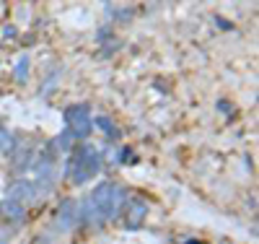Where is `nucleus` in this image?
<instances>
[{
  "label": "nucleus",
  "mask_w": 259,
  "mask_h": 244,
  "mask_svg": "<svg viewBox=\"0 0 259 244\" xmlns=\"http://www.w3.org/2000/svg\"><path fill=\"white\" fill-rule=\"evenodd\" d=\"M99 166H101L99 151L94 146H80L68 159V177H70L73 185H83V182H89L91 177H96Z\"/></svg>",
  "instance_id": "obj_1"
},
{
  "label": "nucleus",
  "mask_w": 259,
  "mask_h": 244,
  "mask_svg": "<svg viewBox=\"0 0 259 244\" xmlns=\"http://www.w3.org/2000/svg\"><path fill=\"white\" fill-rule=\"evenodd\" d=\"M124 200H127L124 190H122L119 185H114V182H101V185L91 192V203H94L96 213L101 216V221H112V218L122 211Z\"/></svg>",
  "instance_id": "obj_2"
},
{
  "label": "nucleus",
  "mask_w": 259,
  "mask_h": 244,
  "mask_svg": "<svg viewBox=\"0 0 259 244\" xmlns=\"http://www.w3.org/2000/svg\"><path fill=\"white\" fill-rule=\"evenodd\" d=\"M65 122H68V130H70V135L83 141V138H89L91 135V109L89 104H73L65 109Z\"/></svg>",
  "instance_id": "obj_3"
},
{
  "label": "nucleus",
  "mask_w": 259,
  "mask_h": 244,
  "mask_svg": "<svg viewBox=\"0 0 259 244\" xmlns=\"http://www.w3.org/2000/svg\"><path fill=\"white\" fill-rule=\"evenodd\" d=\"M148 216V205L145 200H140V197H127L124 200V226L130 231H135L143 226V221Z\"/></svg>",
  "instance_id": "obj_4"
},
{
  "label": "nucleus",
  "mask_w": 259,
  "mask_h": 244,
  "mask_svg": "<svg viewBox=\"0 0 259 244\" xmlns=\"http://www.w3.org/2000/svg\"><path fill=\"white\" fill-rule=\"evenodd\" d=\"M36 187L31 185V182H26V180H16L8 190H6V200H13V203H18V205H31L34 200H36Z\"/></svg>",
  "instance_id": "obj_5"
},
{
  "label": "nucleus",
  "mask_w": 259,
  "mask_h": 244,
  "mask_svg": "<svg viewBox=\"0 0 259 244\" xmlns=\"http://www.w3.org/2000/svg\"><path fill=\"white\" fill-rule=\"evenodd\" d=\"M52 182H55V164H52V156H45L39 164H36V192L39 190H52Z\"/></svg>",
  "instance_id": "obj_6"
},
{
  "label": "nucleus",
  "mask_w": 259,
  "mask_h": 244,
  "mask_svg": "<svg viewBox=\"0 0 259 244\" xmlns=\"http://www.w3.org/2000/svg\"><path fill=\"white\" fill-rule=\"evenodd\" d=\"M34 161V143H26V146H18L13 148V171L21 174V171H26Z\"/></svg>",
  "instance_id": "obj_7"
},
{
  "label": "nucleus",
  "mask_w": 259,
  "mask_h": 244,
  "mask_svg": "<svg viewBox=\"0 0 259 244\" xmlns=\"http://www.w3.org/2000/svg\"><path fill=\"white\" fill-rule=\"evenodd\" d=\"M57 224H60V229H73L75 224H78V205L73 203V200H68V203H62L60 205V211H57Z\"/></svg>",
  "instance_id": "obj_8"
},
{
  "label": "nucleus",
  "mask_w": 259,
  "mask_h": 244,
  "mask_svg": "<svg viewBox=\"0 0 259 244\" xmlns=\"http://www.w3.org/2000/svg\"><path fill=\"white\" fill-rule=\"evenodd\" d=\"M0 216L11 224H21L26 218V205H18L13 200H0Z\"/></svg>",
  "instance_id": "obj_9"
},
{
  "label": "nucleus",
  "mask_w": 259,
  "mask_h": 244,
  "mask_svg": "<svg viewBox=\"0 0 259 244\" xmlns=\"http://www.w3.org/2000/svg\"><path fill=\"white\" fill-rule=\"evenodd\" d=\"M78 218L83 221V224H89V226H101V224H104L101 216H99L96 208H94V203H91V197H85V200L80 203V213H78Z\"/></svg>",
  "instance_id": "obj_10"
},
{
  "label": "nucleus",
  "mask_w": 259,
  "mask_h": 244,
  "mask_svg": "<svg viewBox=\"0 0 259 244\" xmlns=\"http://www.w3.org/2000/svg\"><path fill=\"white\" fill-rule=\"evenodd\" d=\"M13 148H16V138L11 135V132H6V130H0V153H13Z\"/></svg>",
  "instance_id": "obj_11"
},
{
  "label": "nucleus",
  "mask_w": 259,
  "mask_h": 244,
  "mask_svg": "<svg viewBox=\"0 0 259 244\" xmlns=\"http://www.w3.org/2000/svg\"><path fill=\"white\" fill-rule=\"evenodd\" d=\"M99 127H104L106 132H109V138H119V130L114 127L112 120H106V117H99Z\"/></svg>",
  "instance_id": "obj_12"
},
{
  "label": "nucleus",
  "mask_w": 259,
  "mask_h": 244,
  "mask_svg": "<svg viewBox=\"0 0 259 244\" xmlns=\"http://www.w3.org/2000/svg\"><path fill=\"white\" fill-rule=\"evenodd\" d=\"M26 71H29V57H21L16 65V78L18 81H26Z\"/></svg>",
  "instance_id": "obj_13"
},
{
  "label": "nucleus",
  "mask_w": 259,
  "mask_h": 244,
  "mask_svg": "<svg viewBox=\"0 0 259 244\" xmlns=\"http://www.w3.org/2000/svg\"><path fill=\"white\" fill-rule=\"evenodd\" d=\"M0 130H3V120H0Z\"/></svg>",
  "instance_id": "obj_14"
}]
</instances>
